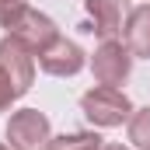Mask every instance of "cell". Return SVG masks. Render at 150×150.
I'll use <instances>...</instances> for the list:
<instances>
[{"instance_id": "2", "label": "cell", "mask_w": 150, "mask_h": 150, "mask_svg": "<svg viewBox=\"0 0 150 150\" xmlns=\"http://www.w3.org/2000/svg\"><path fill=\"white\" fill-rule=\"evenodd\" d=\"M80 108H84V115H87L94 126H122V122L133 119L129 98H126L119 87H108V84L87 91V94L80 98Z\"/></svg>"}, {"instance_id": "4", "label": "cell", "mask_w": 150, "mask_h": 150, "mask_svg": "<svg viewBox=\"0 0 150 150\" xmlns=\"http://www.w3.org/2000/svg\"><path fill=\"white\" fill-rule=\"evenodd\" d=\"M7 140L11 150H45L49 147V119L38 108H21L7 122Z\"/></svg>"}, {"instance_id": "12", "label": "cell", "mask_w": 150, "mask_h": 150, "mask_svg": "<svg viewBox=\"0 0 150 150\" xmlns=\"http://www.w3.org/2000/svg\"><path fill=\"white\" fill-rule=\"evenodd\" d=\"M98 150H126V147H122V143H101Z\"/></svg>"}, {"instance_id": "13", "label": "cell", "mask_w": 150, "mask_h": 150, "mask_svg": "<svg viewBox=\"0 0 150 150\" xmlns=\"http://www.w3.org/2000/svg\"><path fill=\"white\" fill-rule=\"evenodd\" d=\"M84 150H98V147H84Z\"/></svg>"}, {"instance_id": "1", "label": "cell", "mask_w": 150, "mask_h": 150, "mask_svg": "<svg viewBox=\"0 0 150 150\" xmlns=\"http://www.w3.org/2000/svg\"><path fill=\"white\" fill-rule=\"evenodd\" d=\"M32 77H35L32 52H28L14 35H7L0 42V112L11 108V105L32 87Z\"/></svg>"}, {"instance_id": "6", "label": "cell", "mask_w": 150, "mask_h": 150, "mask_svg": "<svg viewBox=\"0 0 150 150\" xmlns=\"http://www.w3.org/2000/svg\"><path fill=\"white\" fill-rule=\"evenodd\" d=\"M84 7H87V18H91L87 32H94L101 38H115L122 32L126 18H129L126 0H84Z\"/></svg>"}, {"instance_id": "14", "label": "cell", "mask_w": 150, "mask_h": 150, "mask_svg": "<svg viewBox=\"0 0 150 150\" xmlns=\"http://www.w3.org/2000/svg\"><path fill=\"white\" fill-rule=\"evenodd\" d=\"M0 150H11V147H0Z\"/></svg>"}, {"instance_id": "9", "label": "cell", "mask_w": 150, "mask_h": 150, "mask_svg": "<svg viewBox=\"0 0 150 150\" xmlns=\"http://www.w3.org/2000/svg\"><path fill=\"white\" fill-rule=\"evenodd\" d=\"M84 147H101V136L98 133H70V136L49 140L45 150H84Z\"/></svg>"}, {"instance_id": "10", "label": "cell", "mask_w": 150, "mask_h": 150, "mask_svg": "<svg viewBox=\"0 0 150 150\" xmlns=\"http://www.w3.org/2000/svg\"><path fill=\"white\" fill-rule=\"evenodd\" d=\"M129 140L140 150H150V108H140L129 119Z\"/></svg>"}, {"instance_id": "8", "label": "cell", "mask_w": 150, "mask_h": 150, "mask_svg": "<svg viewBox=\"0 0 150 150\" xmlns=\"http://www.w3.org/2000/svg\"><path fill=\"white\" fill-rule=\"evenodd\" d=\"M126 45H129V52L150 59V4L129 11V18H126Z\"/></svg>"}, {"instance_id": "11", "label": "cell", "mask_w": 150, "mask_h": 150, "mask_svg": "<svg viewBox=\"0 0 150 150\" xmlns=\"http://www.w3.org/2000/svg\"><path fill=\"white\" fill-rule=\"evenodd\" d=\"M25 7V0H0V28H7V21Z\"/></svg>"}, {"instance_id": "3", "label": "cell", "mask_w": 150, "mask_h": 150, "mask_svg": "<svg viewBox=\"0 0 150 150\" xmlns=\"http://www.w3.org/2000/svg\"><path fill=\"white\" fill-rule=\"evenodd\" d=\"M7 35H14L32 56H38L42 49H49L56 38H59V32H56V25L45 18V14H38V11H32L28 4L7 21Z\"/></svg>"}, {"instance_id": "7", "label": "cell", "mask_w": 150, "mask_h": 150, "mask_svg": "<svg viewBox=\"0 0 150 150\" xmlns=\"http://www.w3.org/2000/svg\"><path fill=\"white\" fill-rule=\"evenodd\" d=\"M38 67L52 77H74L80 67H84V52L77 42H67V38H56L49 49L38 52Z\"/></svg>"}, {"instance_id": "5", "label": "cell", "mask_w": 150, "mask_h": 150, "mask_svg": "<svg viewBox=\"0 0 150 150\" xmlns=\"http://www.w3.org/2000/svg\"><path fill=\"white\" fill-rule=\"evenodd\" d=\"M129 67H133V56H129V45L115 42V38H101L94 59H91V70L98 77V84H108V87H119L126 77H129Z\"/></svg>"}]
</instances>
